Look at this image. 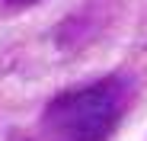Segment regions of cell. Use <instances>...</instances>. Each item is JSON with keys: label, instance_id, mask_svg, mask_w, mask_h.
I'll list each match as a JSON object with an SVG mask.
<instances>
[{"label": "cell", "instance_id": "1", "mask_svg": "<svg viewBox=\"0 0 147 141\" xmlns=\"http://www.w3.org/2000/svg\"><path fill=\"white\" fill-rule=\"evenodd\" d=\"M121 109H125L121 80L109 77L51 100L42 115V135L45 141H106Z\"/></svg>", "mask_w": 147, "mask_h": 141}]
</instances>
